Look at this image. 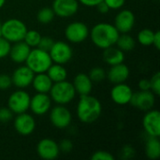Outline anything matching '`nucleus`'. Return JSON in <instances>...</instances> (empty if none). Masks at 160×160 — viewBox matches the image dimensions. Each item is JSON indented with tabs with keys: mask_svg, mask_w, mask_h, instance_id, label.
<instances>
[{
	"mask_svg": "<svg viewBox=\"0 0 160 160\" xmlns=\"http://www.w3.org/2000/svg\"><path fill=\"white\" fill-rule=\"evenodd\" d=\"M41 38V35L37 30H27L23 41L30 47V48H36L38 45V42Z\"/></svg>",
	"mask_w": 160,
	"mask_h": 160,
	"instance_id": "c85d7f7f",
	"label": "nucleus"
},
{
	"mask_svg": "<svg viewBox=\"0 0 160 160\" xmlns=\"http://www.w3.org/2000/svg\"><path fill=\"white\" fill-rule=\"evenodd\" d=\"M71 112L65 105L57 104L50 112V121L52 125L58 129L68 128L71 124Z\"/></svg>",
	"mask_w": 160,
	"mask_h": 160,
	"instance_id": "1a4fd4ad",
	"label": "nucleus"
},
{
	"mask_svg": "<svg viewBox=\"0 0 160 160\" xmlns=\"http://www.w3.org/2000/svg\"><path fill=\"white\" fill-rule=\"evenodd\" d=\"M77 116L79 120L83 124L95 123L101 115L102 105L100 101L89 95L81 96L80 100L77 104Z\"/></svg>",
	"mask_w": 160,
	"mask_h": 160,
	"instance_id": "f03ea898",
	"label": "nucleus"
},
{
	"mask_svg": "<svg viewBox=\"0 0 160 160\" xmlns=\"http://www.w3.org/2000/svg\"><path fill=\"white\" fill-rule=\"evenodd\" d=\"M150 85H151V91L156 95L159 96L160 95V73L158 71L156 72L152 78L150 79Z\"/></svg>",
	"mask_w": 160,
	"mask_h": 160,
	"instance_id": "7c9ffc66",
	"label": "nucleus"
},
{
	"mask_svg": "<svg viewBox=\"0 0 160 160\" xmlns=\"http://www.w3.org/2000/svg\"><path fill=\"white\" fill-rule=\"evenodd\" d=\"M52 8L60 18H69L75 15L79 9L78 0H53Z\"/></svg>",
	"mask_w": 160,
	"mask_h": 160,
	"instance_id": "2eb2a0df",
	"label": "nucleus"
},
{
	"mask_svg": "<svg viewBox=\"0 0 160 160\" xmlns=\"http://www.w3.org/2000/svg\"><path fill=\"white\" fill-rule=\"evenodd\" d=\"M110 9H120L124 7L126 0H103Z\"/></svg>",
	"mask_w": 160,
	"mask_h": 160,
	"instance_id": "4c0bfd02",
	"label": "nucleus"
},
{
	"mask_svg": "<svg viewBox=\"0 0 160 160\" xmlns=\"http://www.w3.org/2000/svg\"><path fill=\"white\" fill-rule=\"evenodd\" d=\"M54 16H55V14H54L52 8L45 7V8H40V9L38 11L37 20H38V22H40V23L47 24V23H50V22L54 19Z\"/></svg>",
	"mask_w": 160,
	"mask_h": 160,
	"instance_id": "bb28decb",
	"label": "nucleus"
},
{
	"mask_svg": "<svg viewBox=\"0 0 160 160\" xmlns=\"http://www.w3.org/2000/svg\"><path fill=\"white\" fill-rule=\"evenodd\" d=\"M139 88L141 91H147L151 89V85H150V80L148 79H142L139 82Z\"/></svg>",
	"mask_w": 160,
	"mask_h": 160,
	"instance_id": "ea45409f",
	"label": "nucleus"
},
{
	"mask_svg": "<svg viewBox=\"0 0 160 160\" xmlns=\"http://www.w3.org/2000/svg\"><path fill=\"white\" fill-rule=\"evenodd\" d=\"M135 15L129 9L120 10L114 19V26L120 34L129 33L135 25Z\"/></svg>",
	"mask_w": 160,
	"mask_h": 160,
	"instance_id": "f3484780",
	"label": "nucleus"
},
{
	"mask_svg": "<svg viewBox=\"0 0 160 160\" xmlns=\"http://www.w3.org/2000/svg\"><path fill=\"white\" fill-rule=\"evenodd\" d=\"M119 35L120 33L115 26L108 22H98L89 31V36L94 45L102 50L114 46Z\"/></svg>",
	"mask_w": 160,
	"mask_h": 160,
	"instance_id": "f257e3e1",
	"label": "nucleus"
},
{
	"mask_svg": "<svg viewBox=\"0 0 160 160\" xmlns=\"http://www.w3.org/2000/svg\"><path fill=\"white\" fill-rule=\"evenodd\" d=\"M157 50L160 49V32L158 30L155 32L154 38H153V44H152Z\"/></svg>",
	"mask_w": 160,
	"mask_h": 160,
	"instance_id": "37998d69",
	"label": "nucleus"
},
{
	"mask_svg": "<svg viewBox=\"0 0 160 160\" xmlns=\"http://www.w3.org/2000/svg\"><path fill=\"white\" fill-rule=\"evenodd\" d=\"M52 63L66 65L68 63L73 55V51L70 45L65 41H54L49 51Z\"/></svg>",
	"mask_w": 160,
	"mask_h": 160,
	"instance_id": "0eeeda50",
	"label": "nucleus"
},
{
	"mask_svg": "<svg viewBox=\"0 0 160 160\" xmlns=\"http://www.w3.org/2000/svg\"><path fill=\"white\" fill-rule=\"evenodd\" d=\"M133 91L129 85L125 82L116 83L111 90V98L112 100L120 106L129 104Z\"/></svg>",
	"mask_w": 160,
	"mask_h": 160,
	"instance_id": "a211bd4d",
	"label": "nucleus"
},
{
	"mask_svg": "<svg viewBox=\"0 0 160 160\" xmlns=\"http://www.w3.org/2000/svg\"><path fill=\"white\" fill-rule=\"evenodd\" d=\"M53 42H54V40L50 37H41V38H40L39 42H38V48H39V49H41L43 51L49 52L50 49L52 48Z\"/></svg>",
	"mask_w": 160,
	"mask_h": 160,
	"instance_id": "72a5a7b5",
	"label": "nucleus"
},
{
	"mask_svg": "<svg viewBox=\"0 0 160 160\" xmlns=\"http://www.w3.org/2000/svg\"><path fill=\"white\" fill-rule=\"evenodd\" d=\"M11 48V43L3 37H0V59L8 56Z\"/></svg>",
	"mask_w": 160,
	"mask_h": 160,
	"instance_id": "2f4dec72",
	"label": "nucleus"
},
{
	"mask_svg": "<svg viewBox=\"0 0 160 160\" xmlns=\"http://www.w3.org/2000/svg\"><path fill=\"white\" fill-rule=\"evenodd\" d=\"M89 28L82 22H73L65 29V37L70 43H82L89 37Z\"/></svg>",
	"mask_w": 160,
	"mask_h": 160,
	"instance_id": "6e6552de",
	"label": "nucleus"
},
{
	"mask_svg": "<svg viewBox=\"0 0 160 160\" xmlns=\"http://www.w3.org/2000/svg\"><path fill=\"white\" fill-rule=\"evenodd\" d=\"M92 160H113L114 157L108 151L98 150L91 156Z\"/></svg>",
	"mask_w": 160,
	"mask_h": 160,
	"instance_id": "473e14b6",
	"label": "nucleus"
},
{
	"mask_svg": "<svg viewBox=\"0 0 160 160\" xmlns=\"http://www.w3.org/2000/svg\"><path fill=\"white\" fill-rule=\"evenodd\" d=\"M14 128L22 136H28L35 131L36 120L35 118L26 112L19 113L14 119Z\"/></svg>",
	"mask_w": 160,
	"mask_h": 160,
	"instance_id": "dca6fc26",
	"label": "nucleus"
},
{
	"mask_svg": "<svg viewBox=\"0 0 160 160\" xmlns=\"http://www.w3.org/2000/svg\"><path fill=\"white\" fill-rule=\"evenodd\" d=\"M30 95L23 89H18L14 91L8 99V108L13 112V114H19L26 112L30 106Z\"/></svg>",
	"mask_w": 160,
	"mask_h": 160,
	"instance_id": "423d86ee",
	"label": "nucleus"
},
{
	"mask_svg": "<svg viewBox=\"0 0 160 160\" xmlns=\"http://www.w3.org/2000/svg\"><path fill=\"white\" fill-rule=\"evenodd\" d=\"M13 117V112L8 107L0 108V123H8Z\"/></svg>",
	"mask_w": 160,
	"mask_h": 160,
	"instance_id": "f704fd0d",
	"label": "nucleus"
},
{
	"mask_svg": "<svg viewBox=\"0 0 160 160\" xmlns=\"http://www.w3.org/2000/svg\"><path fill=\"white\" fill-rule=\"evenodd\" d=\"M35 73L25 65L18 67L11 75L12 84L18 89H25L32 84Z\"/></svg>",
	"mask_w": 160,
	"mask_h": 160,
	"instance_id": "ddd939ff",
	"label": "nucleus"
},
{
	"mask_svg": "<svg viewBox=\"0 0 160 160\" xmlns=\"http://www.w3.org/2000/svg\"><path fill=\"white\" fill-rule=\"evenodd\" d=\"M24 63L35 74H37L46 72L52 64V61L49 52L36 47L31 49Z\"/></svg>",
	"mask_w": 160,
	"mask_h": 160,
	"instance_id": "7ed1b4c3",
	"label": "nucleus"
},
{
	"mask_svg": "<svg viewBox=\"0 0 160 160\" xmlns=\"http://www.w3.org/2000/svg\"><path fill=\"white\" fill-rule=\"evenodd\" d=\"M1 29H2V23L0 22V37H1Z\"/></svg>",
	"mask_w": 160,
	"mask_h": 160,
	"instance_id": "a18cd8bd",
	"label": "nucleus"
},
{
	"mask_svg": "<svg viewBox=\"0 0 160 160\" xmlns=\"http://www.w3.org/2000/svg\"><path fill=\"white\" fill-rule=\"evenodd\" d=\"M72 83L75 88L76 94H79L80 96L89 95L92 92L93 82L88 76V74H85V73L77 74Z\"/></svg>",
	"mask_w": 160,
	"mask_h": 160,
	"instance_id": "412c9836",
	"label": "nucleus"
},
{
	"mask_svg": "<svg viewBox=\"0 0 160 160\" xmlns=\"http://www.w3.org/2000/svg\"><path fill=\"white\" fill-rule=\"evenodd\" d=\"M145 154L149 159L156 160L160 158V142L158 137L148 136L145 143Z\"/></svg>",
	"mask_w": 160,
	"mask_h": 160,
	"instance_id": "393cba45",
	"label": "nucleus"
},
{
	"mask_svg": "<svg viewBox=\"0 0 160 160\" xmlns=\"http://www.w3.org/2000/svg\"><path fill=\"white\" fill-rule=\"evenodd\" d=\"M106 74L107 72L105 71V69L103 68H100V67H96V68H93L88 76L90 77V79L92 80V82H102L103 80L106 79Z\"/></svg>",
	"mask_w": 160,
	"mask_h": 160,
	"instance_id": "c756f323",
	"label": "nucleus"
},
{
	"mask_svg": "<svg viewBox=\"0 0 160 160\" xmlns=\"http://www.w3.org/2000/svg\"><path fill=\"white\" fill-rule=\"evenodd\" d=\"M49 93L51 99L59 105H67L76 97V91L73 83L68 82L67 80L53 82Z\"/></svg>",
	"mask_w": 160,
	"mask_h": 160,
	"instance_id": "20e7f679",
	"label": "nucleus"
},
{
	"mask_svg": "<svg viewBox=\"0 0 160 160\" xmlns=\"http://www.w3.org/2000/svg\"><path fill=\"white\" fill-rule=\"evenodd\" d=\"M32 48H30L23 40L15 42L14 45L11 46L10 52L8 56L10 59L16 63V64H22L25 62L30 51Z\"/></svg>",
	"mask_w": 160,
	"mask_h": 160,
	"instance_id": "aec40b11",
	"label": "nucleus"
},
{
	"mask_svg": "<svg viewBox=\"0 0 160 160\" xmlns=\"http://www.w3.org/2000/svg\"><path fill=\"white\" fill-rule=\"evenodd\" d=\"M37 154L42 159H55L60 154L58 143L49 138L42 139L37 144Z\"/></svg>",
	"mask_w": 160,
	"mask_h": 160,
	"instance_id": "f8f14e48",
	"label": "nucleus"
},
{
	"mask_svg": "<svg viewBox=\"0 0 160 160\" xmlns=\"http://www.w3.org/2000/svg\"><path fill=\"white\" fill-rule=\"evenodd\" d=\"M52 83L53 82H52L50 77L47 75L46 72H44L35 74L31 85H33V88L37 93L48 94L52 86Z\"/></svg>",
	"mask_w": 160,
	"mask_h": 160,
	"instance_id": "4be33fe9",
	"label": "nucleus"
},
{
	"mask_svg": "<svg viewBox=\"0 0 160 160\" xmlns=\"http://www.w3.org/2000/svg\"><path fill=\"white\" fill-rule=\"evenodd\" d=\"M115 45H117V48H119L124 52H130L135 48L136 40L134 39L133 37L128 35V33H124L119 35Z\"/></svg>",
	"mask_w": 160,
	"mask_h": 160,
	"instance_id": "a878e982",
	"label": "nucleus"
},
{
	"mask_svg": "<svg viewBox=\"0 0 160 160\" xmlns=\"http://www.w3.org/2000/svg\"><path fill=\"white\" fill-rule=\"evenodd\" d=\"M58 146H59L60 152L65 153V154L69 153V152L73 149V143H72V142H71L70 140H68V139L62 140V141L60 142V143H58Z\"/></svg>",
	"mask_w": 160,
	"mask_h": 160,
	"instance_id": "e433bc0d",
	"label": "nucleus"
},
{
	"mask_svg": "<svg viewBox=\"0 0 160 160\" xmlns=\"http://www.w3.org/2000/svg\"><path fill=\"white\" fill-rule=\"evenodd\" d=\"M155 31L144 28L138 33V42L142 46H151L153 44Z\"/></svg>",
	"mask_w": 160,
	"mask_h": 160,
	"instance_id": "cd10ccee",
	"label": "nucleus"
},
{
	"mask_svg": "<svg viewBox=\"0 0 160 160\" xmlns=\"http://www.w3.org/2000/svg\"><path fill=\"white\" fill-rule=\"evenodd\" d=\"M52 107V99L48 94L37 93L30 99L29 110L38 116L46 114Z\"/></svg>",
	"mask_w": 160,
	"mask_h": 160,
	"instance_id": "4468645a",
	"label": "nucleus"
},
{
	"mask_svg": "<svg viewBox=\"0 0 160 160\" xmlns=\"http://www.w3.org/2000/svg\"><path fill=\"white\" fill-rule=\"evenodd\" d=\"M133 107L143 111L147 112L155 106L156 103V95L151 91H139V92H133L130 102H129Z\"/></svg>",
	"mask_w": 160,
	"mask_h": 160,
	"instance_id": "9d476101",
	"label": "nucleus"
},
{
	"mask_svg": "<svg viewBox=\"0 0 160 160\" xmlns=\"http://www.w3.org/2000/svg\"><path fill=\"white\" fill-rule=\"evenodd\" d=\"M12 85L11 76L8 74H0V90H7Z\"/></svg>",
	"mask_w": 160,
	"mask_h": 160,
	"instance_id": "c9c22d12",
	"label": "nucleus"
},
{
	"mask_svg": "<svg viewBox=\"0 0 160 160\" xmlns=\"http://www.w3.org/2000/svg\"><path fill=\"white\" fill-rule=\"evenodd\" d=\"M46 73L50 77L52 82L65 81L67 80V77H68V71L66 68L64 67V65L56 64V63L54 64L52 63L48 68V70L46 71Z\"/></svg>",
	"mask_w": 160,
	"mask_h": 160,
	"instance_id": "b1692460",
	"label": "nucleus"
},
{
	"mask_svg": "<svg viewBox=\"0 0 160 160\" xmlns=\"http://www.w3.org/2000/svg\"><path fill=\"white\" fill-rule=\"evenodd\" d=\"M129 74H130V70L128 67L124 63H120L114 66H111L110 69L106 74V78H108V80L112 83L116 84V83L125 82L128 79Z\"/></svg>",
	"mask_w": 160,
	"mask_h": 160,
	"instance_id": "6ab92c4d",
	"label": "nucleus"
},
{
	"mask_svg": "<svg viewBox=\"0 0 160 160\" xmlns=\"http://www.w3.org/2000/svg\"><path fill=\"white\" fill-rule=\"evenodd\" d=\"M27 30L28 29L23 22L16 18H11L2 23L1 37L10 43H15L23 40Z\"/></svg>",
	"mask_w": 160,
	"mask_h": 160,
	"instance_id": "39448f33",
	"label": "nucleus"
},
{
	"mask_svg": "<svg viewBox=\"0 0 160 160\" xmlns=\"http://www.w3.org/2000/svg\"><path fill=\"white\" fill-rule=\"evenodd\" d=\"M134 153H135V151H134V149H133L131 146L126 145L125 147H123L121 155H122V158H125V159H129V158H133Z\"/></svg>",
	"mask_w": 160,
	"mask_h": 160,
	"instance_id": "58836bf2",
	"label": "nucleus"
},
{
	"mask_svg": "<svg viewBox=\"0 0 160 160\" xmlns=\"http://www.w3.org/2000/svg\"><path fill=\"white\" fill-rule=\"evenodd\" d=\"M103 51V60L109 66H114L120 63H124L125 53L119 48L112 46L107 49H104Z\"/></svg>",
	"mask_w": 160,
	"mask_h": 160,
	"instance_id": "5701e85b",
	"label": "nucleus"
},
{
	"mask_svg": "<svg viewBox=\"0 0 160 160\" xmlns=\"http://www.w3.org/2000/svg\"><path fill=\"white\" fill-rule=\"evenodd\" d=\"M5 3H6V0H0V9L4 7Z\"/></svg>",
	"mask_w": 160,
	"mask_h": 160,
	"instance_id": "c03bdc74",
	"label": "nucleus"
},
{
	"mask_svg": "<svg viewBox=\"0 0 160 160\" xmlns=\"http://www.w3.org/2000/svg\"><path fill=\"white\" fill-rule=\"evenodd\" d=\"M142 128L146 134L151 137L160 136V112L158 110H149L142 118Z\"/></svg>",
	"mask_w": 160,
	"mask_h": 160,
	"instance_id": "9b49d317",
	"label": "nucleus"
},
{
	"mask_svg": "<svg viewBox=\"0 0 160 160\" xmlns=\"http://www.w3.org/2000/svg\"><path fill=\"white\" fill-rule=\"evenodd\" d=\"M101 1H103V0H78L79 3H81L82 5H83L85 7H89V8L96 7Z\"/></svg>",
	"mask_w": 160,
	"mask_h": 160,
	"instance_id": "a19ab883",
	"label": "nucleus"
},
{
	"mask_svg": "<svg viewBox=\"0 0 160 160\" xmlns=\"http://www.w3.org/2000/svg\"><path fill=\"white\" fill-rule=\"evenodd\" d=\"M96 8H98V11L100 12L101 14H106V13H108V12L110 11L109 7L105 4L104 1H101L100 3H98V4L96 6Z\"/></svg>",
	"mask_w": 160,
	"mask_h": 160,
	"instance_id": "79ce46f5",
	"label": "nucleus"
}]
</instances>
